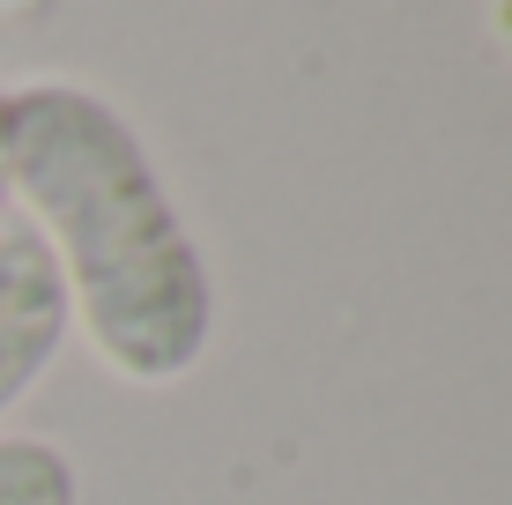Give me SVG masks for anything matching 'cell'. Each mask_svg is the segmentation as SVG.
Listing matches in <instances>:
<instances>
[{"instance_id": "cell-1", "label": "cell", "mask_w": 512, "mask_h": 505, "mask_svg": "<svg viewBox=\"0 0 512 505\" xmlns=\"http://www.w3.org/2000/svg\"><path fill=\"white\" fill-rule=\"evenodd\" d=\"M0 156L90 357L127 387L186 379L216 335V283L127 112L82 82H23L0 90Z\"/></svg>"}, {"instance_id": "cell-2", "label": "cell", "mask_w": 512, "mask_h": 505, "mask_svg": "<svg viewBox=\"0 0 512 505\" xmlns=\"http://www.w3.org/2000/svg\"><path fill=\"white\" fill-rule=\"evenodd\" d=\"M67 342V290L45 238L23 216L0 223V416L45 379V364Z\"/></svg>"}, {"instance_id": "cell-3", "label": "cell", "mask_w": 512, "mask_h": 505, "mask_svg": "<svg viewBox=\"0 0 512 505\" xmlns=\"http://www.w3.org/2000/svg\"><path fill=\"white\" fill-rule=\"evenodd\" d=\"M0 505H82V476L52 439L0 431Z\"/></svg>"}, {"instance_id": "cell-4", "label": "cell", "mask_w": 512, "mask_h": 505, "mask_svg": "<svg viewBox=\"0 0 512 505\" xmlns=\"http://www.w3.org/2000/svg\"><path fill=\"white\" fill-rule=\"evenodd\" d=\"M483 8H490V38L512 52V0H483Z\"/></svg>"}, {"instance_id": "cell-5", "label": "cell", "mask_w": 512, "mask_h": 505, "mask_svg": "<svg viewBox=\"0 0 512 505\" xmlns=\"http://www.w3.org/2000/svg\"><path fill=\"white\" fill-rule=\"evenodd\" d=\"M0 223H8V156H0Z\"/></svg>"}, {"instance_id": "cell-6", "label": "cell", "mask_w": 512, "mask_h": 505, "mask_svg": "<svg viewBox=\"0 0 512 505\" xmlns=\"http://www.w3.org/2000/svg\"><path fill=\"white\" fill-rule=\"evenodd\" d=\"M0 15H8V0H0Z\"/></svg>"}]
</instances>
